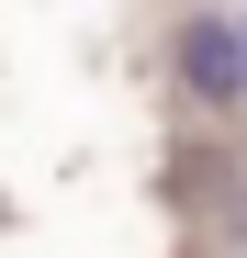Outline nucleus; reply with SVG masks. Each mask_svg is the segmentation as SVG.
<instances>
[{
  "label": "nucleus",
  "instance_id": "obj_2",
  "mask_svg": "<svg viewBox=\"0 0 247 258\" xmlns=\"http://www.w3.org/2000/svg\"><path fill=\"white\" fill-rule=\"evenodd\" d=\"M236 23H247V12H236Z\"/></svg>",
  "mask_w": 247,
  "mask_h": 258
},
{
  "label": "nucleus",
  "instance_id": "obj_1",
  "mask_svg": "<svg viewBox=\"0 0 247 258\" xmlns=\"http://www.w3.org/2000/svg\"><path fill=\"white\" fill-rule=\"evenodd\" d=\"M180 90L202 112H236L247 101V23L236 12H191L180 23Z\"/></svg>",
  "mask_w": 247,
  "mask_h": 258
}]
</instances>
